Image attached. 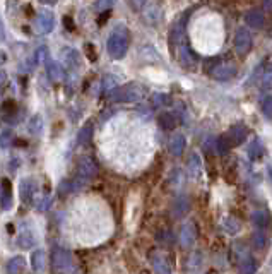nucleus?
<instances>
[{"instance_id":"f257e3e1","label":"nucleus","mask_w":272,"mask_h":274,"mask_svg":"<svg viewBox=\"0 0 272 274\" xmlns=\"http://www.w3.org/2000/svg\"><path fill=\"white\" fill-rule=\"evenodd\" d=\"M106 48L110 57L115 58V60H120V58L125 57L127 50H129V29L124 24H119L113 29V33L106 42Z\"/></svg>"},{"instance_id":"f03ea898","label":"nucleus","mask_w":272,"mask_h":274,"mask_svg":"<svg viewBox=\"0 0 272 274\" xmlns=\"http://www.w3.org/2000/svg\"><path fill=\"white\" fill-rule=\"evenodd\" d=\"M110 98L119 103H135L144 98V88L137 83H130L120 88L116 86L113 91H110Z\"/></svg>"},{"instance_id":"7ed1b4c3","label":"nucleus","mask_w":272,"mask_h":274,"mask_svg":"<svg viewBox=\"0 0 272 274\" xmlns=\"http://www.w3.org/2000/svg\"><path fill=\"white\" fill-rule=\"evenodd\" d=\"M98 175V165L91 156H84V158L79 160L77 163V180L86 182L91 180Z\"/></svg>"},{"instance_id":"20e7f679","label":"nucleus","mask_w":272,"mask_h":274,"mask_svg":"<svg viewBox=\"0 0 272 274\" xmlns=\"http://www.w3.org/2000/svg\"><path fill=\"white\" fill-rule=\"evenodd\" d=\"M209 72L211 77L216 81H229L237 75V65L231 64V62H217Z\"/></svg>"},{"instance_id":"39448f33","label":"nucleus","mask_w":272,"mask_h":274,"mask_svg":"<svg viewBox=\"0 0 272 274\" xmlns=\"http://www.w3.org/2000/svg\"><path fill=\"white\" fill-rule=\"evenodd\" d=\"M72 264V255L67 249L55 247L52 250V266L55 271H67Z\"/></svg>"},{"instance_id":"423d86ee","label":"nucleus","mask_w":272,"mask_h":274,"mask_svg":"<svg viewBox=\"0 0 272 274\" xmlns=\"http://www.w3.org/2000/svg\"><path fill=\"white\" fill-rule=\"evenodd\" d=\"M235 50L238 55H247L252 50V34L247 28H240L235 34Z\"/></svg>"},{"instance_id":"0eeeda50","label":"nucleus","mask_w":272,"mask_h":274,"mask_svg":"<svg viewBox=\"0 0 272 274\" xmlns=\"http://www.w3.org/2000/svg\"><path fill=\"white\" fill-rule=\"evenodd\" d=\"M53 26H55V17H53V12L52 11H42L36 17V33L38 34H48L50 31L53 29Z\"/></svg>"},{"instance_id":"6e6552de","label":"nucleus","mask_w":272,"mask_h":274,"mask_svg":"<svg viewBox=\"0 0 272 274\" xmlns=\"http://www.w3.org/2000/svg\"><path fill=\"white\" fill-rule=\"evenodd\" d=\"M36 190H38V183H36L34 178H24L21 180V185H19V194H21V201L24 204H31L36 195Z\"/></svg>"},{"instance_id":"1a4fd4ad","label":"nucleus","mask_w":272,"mask_h":274,"mask_svg":"<svg viewBox=\"0 0 272 274\" xmlns=\"http://www.w3.org/2000/svg\"><path fill=\"white\" fill-rule=\"evenodd\" d=\"M247 134H248L247 127H245L243 124H237V125H233V127L228 130V134H226V139H228L229 146L237 147V146L243 144V142L247 141Z\"/></svg>"},{"instance_id":"9d476101","label":"nucleus","mask_w":272,"mask_h":274,"mask_svg":"<svg viewBox=\"0 0 272 274\" xmlns=\"http://www.w3.org/2000/svg\"><path fill=\"white\" fill-rule=\"evenodd\" d=\"M197 240V230L193 223H185L180 230V244L183 249H190Z\"/></svg>"},{"instance_id":"9b49d317","label":"nucleus","mask_w":272,"mask_h":274,"mask_svg":"<svg viewBox=\"0 0 272 274\" xmlns=\"http://www.w3.org/2000/svg\"><path fill=\"white\" fill-rule=\"evenodd\" d=\"M0 206L4 211L12 208V185L7 178H2V183H0Z\"/></svg>"},{"instance_id":"f8f14e48","label":"nucleus","mask_w":272,"mask_h":274,"mask_svg":"<svg viewBox=\"0 0 272 274\" xmlns=\"http://www.w3.org/2000/svg\"><path fill=\"white\" fill-rule=\"evenodd\" d=\"M245 21H247V26H250L253 29H258L264 26L265 22V17H264V12L260 9H252L245 14Z\"/></svg>"},{"instance_id":"ddd939ff","label":"nucleus","mask_w":272,"mask_h":274,"mask_svg":"<svg viewBox=\"0 0 272 274\" xmlns=\"http://www.w3.org/2000/svg\"><path fill=\"white\" fill-rule=\"evenodd\" d=\"M47 75L52 83H62L65 77V72H63L62 65L58 62H47Z\"/></svg>"},{"instance_id":"4468645a","label":"nucleus","mask_w":272,"mask_h":274,"mask_svg":"<svg viewBox=\"0 0 272 274\" xmlns=\"http://www.w3.org/2000/svg\"><path fill=\"white\" fill-rule=\"evenodd\" d=\"M190 211V199L187 195H180L176 197V201L173 202V216L175 218H183Z\"/></svg>"},{"instance_id":"2eb2a0df","label":"nucleus","mask_w":272,"mask_h":274,"mask_svg":"<svg viewBox=\"0 0 272 274\" xmlns=\"http://www.w3.org/2000/svg\"><path fill=\"white\" fill-rule=\"evenodd\" d=\"M252 223L255 224L258 230H265V228H269V224H270V216H269V213H267V211H264V209L253 211V214H252Z\"/></svg>"},{"instance_id":"dca6fc26","label":"nucleus","mask_w":272,"mask_h":274,"mask_svg":"<svg viewBox=\"0 0 272 274\" xmlns=\"http://www.w3.org/2000/svg\"><path fill=\"white\" fill-rule=\"evenodd\" d=\"M31 266H33V271L43 272L45 267H47V252L42 249L33 252V255H31Z\"/></svg>"},{"instance_id":"f3484780","label":"nucleus","mask_w":272,"mask_h":274,"mask_svg":"<svg viewBox=\"0 0 272 274\" xmlns=\"http://www.w3.org/2000/svg\"><path fill=\"white\" fill-rule=\"evenodd\" d=\"M168 147H170V152L173 156H181V152L185 151V137L181 136V134H175V136L170 139Z\"/></svg>"},{"instance_id":"a211bd4d","label":"nucleus","mask_w":272,"mask_h":274,"mask_svg":"<svg viewBox=\"0 0 272 274\" xmlns=\"http://www.w3.org/2000/svg\"><path fill=\"white\" fill-rule=\"evenodd\" d=\"M34 244H36V238H34V235L29 230L21 231L19 237H17V245H19L21 249H24V250L33 249Z\"/></svg>"},{"instance_id":"6ab92c4d","label":"nucleus","mask_w":272,"mask_h":274,"mask_svg":"<svg viewBox=\"0 0 272 274\" xmlns=\"http://www.w3.org/2000/svg\"><path fill=\"white\" fill-rule=\"evenodd\" d=\"M93 124H86L81 127V130L77 132V144L79 146H86V144H89V141H91V137H93Z\"/></svg>"},{"instance_id":"aec40b11","label":"nucleus","mask_w":272,"mask_h":274,"mask_svg":"<svg viewBox=\"0 0 272 274\" xmlns=\"http://www.w3.org/2000/svg\"><path fill=\"white\" fill-rule=\"evenodd\" d=\"M221 228L228 233V235H237L240 231V228H242V224L237 218H231V216H226L223 221H221Z\"/></svg>"},{"instance_id":"412c9836","label":"nucleus","mask_w":272,"mask_h":274,"mask_svg":"<svg viewBox=\"0 0 272 274\" xmlns=\"http://www.w3.org/2000/svg\"><path fill=\"white\" fill-rule=\"evenodd\" d=\"M152 267H154V271L156 272H170L171 269L170 266H168V260L165 257V254H152Z\"/></svg>"},{"instance_id":"4be33fe9","label":"nucleus","mask_w":272,"mask_h":274,"mask_svg":"<svg viewBox=\"0 0 272 274\" xmlns=\"http://www.w3.org/2000/svg\"><path fill=\"white\" fill-rule=\"evenodd\" d=\"M26 267V260L22 255H16V257H12L11 260L7 262V267L6 271L7 272H12V274H17V272H22Z\"/></svg>"},{"instance_id":"5701e85b","label":"nucleus","mask_w":272,"mask_h":274,"mask_svg":"<svg viewBox=\"0 0 272 274\" xmlns=\"http://www.w3.org/2000/svg\"><path fill=\"white\" fill-rule=\"evenodd\" d=\"M264 156V147H262V142L258 139H253V141L248 144V158L252 161H258Z\"/></svg>"},{"instance_id":"b1692460","label":"nucleus","mask_w":272,"mask_h":274,"mask_svg":"<svg viewBox=\"0 0 272 274\" xmlns=\"http://www.w3.org/2000/svg\"><path fill=\"white\" fill-rule=\"evenodd\" d=\"M202 172V161L199 158V154H192L188 158V173L192 178H199Z\"/></svg>"},{"instance_id":"393cba45","label":"nucleus","mask_w":272,"mask_h":274,"mask_svg":"<svg viewBox=\"0 0 272 274\" xmlns=\"http://www.w3.org/2000/svg\"><path fill=\"white\" fill-rule=\"evenodd\" d=\"M180 58H181V64L183 65L192 67L193 64H196V57H193V53L190 52L188 45H185V43L180 45Z\"/></svg>"},{"instance_id":"a878e982","label":"nucleus","mask_w":272,"mask_h":274,"mask_svg":"<svg viewBox=\"0 0 272 274\" xmlns=\"http://www.w3.org/2000/svg\"><path fill=\"white\" fill-rule=\"evenodd\" d=\"M160 125L165 130H173L176 127V116L170 111H163L160 115Z\"/></svg>"},{"instance_id":"bb28decb","label":"nucleus","mask_w":272,"mask_h":274,"mask_svg":"<svg viewBox=\"0 0 272 274\" xmlns=\"http://www.w3.org/2000/svg\"><path fill=\"white\" fill-rule=\"evenodd\" d=\"M63 57H65V64L69 69L72 70L79 69V53L75 50H65L63 52Z\"/></svg>"},{"instance_id":"cd10ccee","label":"nucleus","mask_w":272,"mask_h":274,"mask_svg":"<svg viewBox=\"0 0 272 274\" xmlns=\"http://www.w3.org/2000/svg\"><path fill=\"white\" fill-rule=\"evenodd\" d=\"M116 86H119V77H115V75L111 74H106L105 77L101 79V89L103 93H110L113 91Z\"/></svg>"},{"instance_id":"c85d7f7f","label":"nucleus","mask_w":272,"mask_h":274,"mask_svg":"<svg viewBox=\"0 0 272 274\" xmlns=\"http://www.w3.org/2000/svg\"><path fill=\"white\" fill-rule=\"evenodd\" d=\"M229 142L228 139H226V136H221V137H216L214 139V152L216 154H226V152L229 151Z\"/></svg>"},{"instance_id":"c756f323","label":"nucleus","mask_w":272,"mask_h":274,"mask_svg":"<svg viewBox=\"0 0 272 274\" xmlns=\"http://www.w3.org/2000/svg\"><path fill=\"white\" fill-rule=\"evenodd\" d=\"M233 254H235V259H237L240 264H243V262H247V260L252 259L250 255H248L247 249H245V247L240 244V242L233 245Z\"/></svg>"},{"instance_id":"7c9ffc66","label":"nucleus","mask_w":272,"mask_h":274,"mask_svg":"<svg viewBox=\"0 0 272 274\" xmlns=\"http://www.w3.org/2000/svg\"><path fill=\"white\" fill-rule=\"evenodd\" d=\"M14 142V134H12L11 129H6L0 132V147L2 149H9Z\"/></svg>"},{"instance_id":"2f4dec72","label":"nucleus","mask_w":272,"mask_h":274,"mask_svg":"<svg viewBox=\"0 0 272 274\" xmlns=\"http://www.w3.org/2000/svg\"><path fill=\"white\" fill-rule=\"evenodd\" d=\"M48 57H50V50L48 47H45V45H42V47H38L34 50V64H45V62H48Z\"/></svg>"},{"instance_id":"473e14b6","label":"nucleus","mask_w":272,"mask_h":274,"mask_svg":"<svg viewBox=\"0 0 272 274\" xmlns=\"http://www.w3.org/2000/svg\"><path fill=\"white\" fill-rule=\"evenodd\" d=\"M151 101H152V106L154 108H163V106H166V105H170L171 100H170V96L165 93H156L154 96L151 98Z\"/></svg>"},{"instance_id":"72a5a7b5","label":"nucleus","mask_w":272,"mask_h":274,"mask_svg":"<svg viewBox=\"0 0 272 274\" xmlns=\"http://www.w3.org/2000/svg\"><path fill=\"white\" fill-rule=\"evenodd\" d=\"M42 130H43V119L40 115H34L29 122V132L33 136H38V134H42Z\"/></svg>"},{"instance_id":"f704fd0d","label":"nucleus","mask_w":272,"mask_h":274,"mask_svg":"<svg viewBox=\"0 0 272 274\" xmlns=\"http://www.w3.org/2000/svg\"><path fill=\"white\" fill-rule=\"evenodd\" d=\"M265 245H267V235L262 230H258L257 233H253V247L258 250H262V249H265Z\"/></svg>"},{"instance_id":"c9c22d12","label":"nucleus","mask_w":272,"mask_h":274,"mask_svg":"<svg viewBox=\"0 0 272 274\" xmlns=\"http://www.w3.org/2000/svg\"><path fill=\"white\" fill-rule=\"evenodd\" d=\"M262 111H264V115L267 116V119L272 120V96L264 100V103H262Z\"/></svg>"},{"instance_id":"e433bc0d","label":"nucleus","mask_w":272,"mask_h":274,"mask_svg":"<svg viewBox=\"0 0 272 274\" xmlns=\"http://www.w3.org/2000/svg\"><path fill=\"white\" fill-rule=\"evenodd\" d=\"M113 4H115V0H98V6H96V9L98 11H108V9H111L113 7Z\"/></svg>"},{"instance_id":"4c0bfd02","label":"nucleus","mask_w":272,"mask_h":274,"mask_svg":"<svg viewBox=\"0 0 272 274\" xmlns=\"http://www.w3.org/2000/svg\"><path fill=\"white\" fill-rule=\"evenodd\" d=\"M190 264L193 266V269L201 266V264H202V254L201 252H193V255L190 257Z\"/></svg>"},{"instance_id":"58836bf2","label":"nucleus","mask_w":272,"mask_h":274,"mask_svg":"<svg viewBox=\"0 0 272 274\" xmlns=\"http://www.w3.org/2000/svg\"><path fill=\"white\" fill-rule=\"evenodd\" d=\"M50 204H52V197L50 195H45L42 201H40V204H38V209L40 211H45V209H48L50 208Z\"/></svg>"},{"instance_id":"ea45409f","label":"nucleus","mask_w":272,"mask_h":274,"mask_svg":"<svg viewBox=\"0 0 272 274\" xmlns=\"http://www.w3.org/2000/svg\"><path fill=\"white\" fill-rule=\"evenodd\" d=\"M84 50H86V53H88V58L89 60H96V52H94V47L93 45H86L84 47Z\"/></svg>"},{"instance_id":"a19ab883","label":"nucleus","mask_w":272,"mask_h":274,"mask_svg":"<svg viewBox=\"0 0 272 274\" xmlns=\"http://www.w3.org/2000/svg\"><path fill=\"white\" fill-rule=\"evenodd\" d=\"M147 0H130V6H132L135 11H139V9H142L144 6H146Z\"/></svg>"},{"instance_id":"79ce46f5","label":"nucleus","mask_w":272,"mask_h":274,"mask_svg":"<svg viewBox=\"0 0 272 274\" xmlns=\"http://www.w3.org/2000/svg\"><path fill=\"white\" fill-rule=\"evenodd\" d=\"M63 24L67 26V29H69V31H74V29H75L74 21H72L70 17H63Z\"/></svg>"},{"instance_id":"37998d69","label":"nucleus","mask_w":272,"mask_h":274,"mask_svg":"<svg viewBox=\"0 0 272 274\" xmlns=\"http://www.w3.org/2000/svg\"><path fill=\"white\" fill-rule=\"evenodd\" d=\"M6 84H7V74L4 70H0V89L6 86Z\"/></svg>"},{"instance_id":"c03bdc74","label":"nucleus","mask_w":272,"mask_h":274,"mask_svg":"<svg viewBox=\"0 0 272 274\" xmlns=\"http://www.w3.org/2000/svg\"><path fill=\"white\" fill-rule=\"evenodd\" d=\"M4 40H6V26H4L2 17H0V42H4Z\"/></svg>"},{"instance_id":"a18cd8bd","label":"nucleus","mask_w":272,"mask_h":274,"mask_svg":"<svg viewBox=\"0 0 272 274\" xmlns=\"http://www.w3.org/2000/svg\"><path fill=\"white\" fill-rule=\"evenodd\" d=\"M6 60H7V53L4 52V50H0V65L6 64Z\"/></svg>"},{"instance_id":"49530a36","label":"nucleus","mask_w":272,"mask_h":274,"mask_svg":"<svg viewBox=\"0 0 272 274\" xmlns=\"http://www.w3.org/2000/svg\"><path fill=\"white\" fill-rule=\"evenodd\" d=\"M264 7L267 11H272V0H264Z\"/></svg>"},{"instance_id":"de8ad7c7","label":"nucleus","mask_w":272,"mask_h":274,"mask_svg":"<svg viewBox=\"0 0 272 274\" xmlns=\"http://www.w3.org/2000/svg\"><path fill=\"white\" fill-rule=\"evenodd\" d=\"M40 2L47 4V6H55V4H57V0H40Z\"/></svg>"},{"instance_id":"09e8293b","label":"nucleus","mask_w":272,"mask_h":274,"mask_svg":"<svg viewBox=\"0 0 272 274\" xmlns=\"http://www.w3.org/2000/svg\"><path fill=\"white\" fill-rule=\"evenodd\" d=\"M267 173H269V178H270V182H272V166H267Z\"/></svg>"}]
</instances>
